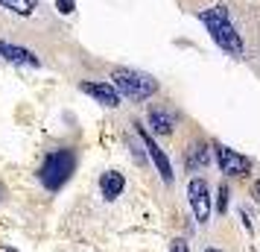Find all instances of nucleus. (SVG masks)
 <instances>
[{
  "mask_svg": "<svg viewBox=\"0 0 260 252\" xmlns=\"http://www.w3.org/2000/svg\"><path fill=\"white\" fill-rule=\"evenodd\" d=\"M208 161H211L208 144L196 141L193 147H187V156H184V167H187V170H202V167H208Z\"/></svg>",
  "mask_w": 260,
  "mask_h": 252,
  "instance_id": "obj_11",
  "label": "nucleus"
},
{
  "mask_svg": "<svg viewBox=\"0 0 260 252\" xmlns=\"http://www.w3.org/2000/svg\"><path fill=\"white\" fill-rule=\"evenodd\" d=\"M79 91L88 94V97H94V100L102 103L105 109H117V106H120V94H117V88L108 85V82H91V79H85V82H79Z\"/></svg>",
  "mask_w": 260,
  "mask_h": 252,
  "instance_id": "obj_7",
  "label": "nucleus"
},
{
  "mask_svg": "<svg viewBox=\"0 0 260 252\" xmlns=\"http://www.w3.org/2000/svg\"><path fill=\"white\" fill-rule=\"evenodd\" d=\"M214 156H217V164L225 176H249V170H252V161L246 156H240L237 150L225 147V144H217Z\"/></svg>",
  "mask_w": 260,
  "mask_h": 252,
  "instance_id": "obj_5",
  "label": "nucleus"
},
{
  "mask_svg": "<svg viewBox=\"0 0 260 252\" xmlns=\"http://www.w3.org/2000/svg\"><path fill=\"white\" fill-rule=\"evenodd\" d=\"M146 120H149V126H152V132H155V135H170V132H173V126H176L173 112H167V109H161V106H152V109H149V115H146Z\"/></svg>",
  "mask_w": 260,
  "mask_h": 252,
  "instance_id": "obj_9",
  "label": "nucleus"
},
{
  "mask_svg": "<svg viewBox=\"0 0 260 252\" xmlns=\"http://www.w3.org/2000/svg\"><path fill=\"white\" fill-rule=\"evenodd\" d=\"M0 59L3 62H12V65H32V68L41 65V59L32 50L18 47V44H9V41H0Z\"/></svg>",
  "mask_w": 260,
  "mask_h": 252,
  "instance_id": "obj_8",
  "label": "nucleus"
},
{
  "mask_svg": "<svg viewBox=\"0 0 260 252\" xmlns=\"http://www.w3.org/2000/svg\"><path fill=\"white\" fill-rule=\"evenodd\" d=\"M228 197H231V194H228V185H220V197H217V211H220V214L228 211Z\"/></svg>",
  "mask_w": 260,
  "mask_h": 252,
  "instance_id": "obj_13",
  "label": "nucleus"
},
{
  "mask_svg": "<svg viewBox=\"0 0 260 252\" xmlns=\"http://www.w3.org/2000/svg\"><path fill=\"white\" fill-rule=\"evenodd\" d=\"M138 126V138L143 141V147L149 150V156H152V161H155V167H158V173H161V179L167 182V185H173V167H170V159H167V153L155 144V138L149 135V129H143V123H135Z\"/></svg>",
  "mask_w": 260,
  "mask_h": 252,
  "instance_id": "obj_6",
  "label": "nucleus"
},
{
  "mask_svg": "<svg viewBox=\"0 0 260 252\" xmlns=\"http://www.w3.org/2000/svg\"><path fill=\"white\" fill-rule=\"evenodd\" d=\"M255 197H258V200H260V182H258V185H255Z\"/></svg>",
  "mask_w": 260,
  "mask_h": 252,
  "instance_id": "obj_16",
  "label": "nucleus"
},
{
  "mask_svg": "<svg viewBox=\"0 0 260 252\" xmlns=\"http://www.w3.org/2000/svg\"><path fill=\"white\" fill-rule=\"evenodd\" d=\"M3 194H6V188H3V185H0V200H3Z\"/></svg>",
  "mask_w": 260,
  "mask_h": 252,
  "instance_id": "obj_17",
  "label": "nucleus"
},
{
  "mask_svg": "<svg viewBox=\"0 0 260 252\" xmlns=\"http://www.w3.org/2000/svg\"><path fill=\"white\" fill-rule=\"evenodd\" d=\"M196 18L205 23V29H208V35H211V41H214L220 50H225V53H228V56H234V59H246V41H243V32H240V26L234 23V18H231V9H228V6L217 3V6L199 9V12H196Z\"/></svg>",
  "mask_w": 260,
  "mask_h": 252,
  "instance_id": "obj_1",
  "label": "nucleus"
},
{
  "mask_svg": "<svg viewBox=\"0 0 260 252\" xmlns=\"http://www.w3.org/2000/svg\"><path fill=\"white\" fill-rule=\"evenodd\" d=\"M73 170H76V153L67 150V147H61V150H53L44 159V164L38 170V179H41V185L47 191H59V188L67 185V179L73 176Z\"/></svg>",
  "mask_w": 260,
  "mask_h": 252,
  "instance_id": "obj_3",
  "label": "nucleus"
},
{
  "mask_svg": "<svg viewBox=\"0 0 260 252\" xmlns=\"http://www.w3.org/2000/svg\"><path fill=\"white\" fill-rule=\"evenodd\" d=\"M56 9H59L61 15H70V12L76 9V3H73V0H56Z\"/></svg>",
  "mask_w": 260,
  "mask_h": 252,
  "instance_id": "obj_14",
  "label": "nucleus"
},
{
  "mask_svg": "<svg viewBox=\"0 0 260 252\" xmlns=\"http://www.w3.org/2000/svg\"><path fill=\"white\" fill-rule=\"evenodd\" d=\"M111 85L117 88L120 97H129L135 103L140 100H149L152 94H158V82L143 73V70H135V68H114L111 70Z\"/></svg>",
  "mask_w": 260,
  "mask_h": 252,
  "instance_id": "obj_2",
  "label": "nucleus"
},
{
  "mask_svg": "<svg viewBox=\"0 0 260 252\" xmlns=\"http://www.w3.org/2000/svg\"><path fill=\"white\" fill-rule=\"evenodd\" d=\"M0 6L15 15H32L38 9V0H0Z\"/></svg>",
  "mask_w": 260,
  "mask_h": 252,
  "instance_id": "obj_12",
  "label": "nucleus"
},
{
  "mask_svg": "<svg viewBox=\"0 0 260 252\" xmlns=\"http://www.w3.org/2000/svg\"><path fill=\"white\" fill-rule=\"evenodd\" d=\"M187 200H190V208H193V217L199 223H208L211 220V185L196 176L187 182Z\"/></svg>",
  "mask_w": 260,
  "mask_h": 252,
  "instance_id": "obj_4",
  "label": "nucleus"
},
{
  "mask_svg": "<svg viewBox=\"0 0 260 252\" xmlns=\"http://www.w3.org/2000/svg\"><path fill=\"white\" fill-rule=\"evenodd\" d=\"M123 188H126L123 173H117V170H105V173L100 176V191H102L105 200H117V197L123 194Z\"/></svg>",
  "mask_w": 260,
  "mask_h": 252,
  "instance_id": "obj_10",
  "label": "nucleus"
},
{
  "mask_svg": "<svg viewBox=\"0 0 260 252\" xmlns=\"http://www.w3.org/2000/svg\"><path fill=\"white\" fill-rule=\"evenodd\" d=\"M170 252H190V244H187L184 238H176V241L170 244Z\"/></svg>",
  "mask_w": 260,
  "mask_h": 252,
  "instance_id": "obj_15",
  "label": "nucleus"
},
{
  "mask_svg": "<svg viewBox=\"0 0 260 252\" xmlns=\"http://www.w3.org/2000/svg\"><path fill=\"white\" fill-rule=\"evenodd\" d=\"M205 252H222V250H205Z\"/></svg>",
  "mask_w": 260,
  "mask_h": 252,
  "instance_id": "obj_18",
  "label": "nucleus"
}]
</instances>
